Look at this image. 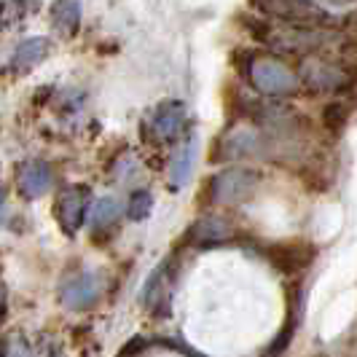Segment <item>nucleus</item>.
I'll return each instance as SVG.
<instances>
[{"mask_svg": "<svg viewBox=\"0 0 357 357\" xmlns=\"http://www.w3.org/2000/svg\"><path fill=\"white\" fill-rule=\"evenodd\" d=\"M264 258L282 274H298L314 264L317 245H312V242H271L264 248Z\"/></svg>", "mask_w": 357, "mask_h": 357, "instance_id": "nucleus-1", "label": "nucleus"}, {"mask_svg": "<svg viewBox=\"0 0 357 357\" xmlns=\"http://www.w3.org/2000/svg\"><path fill=\"white\" fill-rule=\"evenodd\" d=\"M89 199H91V191L86 185H68V188L59 194V199H56L54 215H56L59 226L70 234V236L78 234V229L84 226L86 210H89Z\"/></svg>", "mask_w": 357, "mask_h": 357, "instance_id": "nucleus-2", "label": "nucleus"}, {"mask_svg": "<svg viewBox=\"0 0 357 357\" xmlns=\"http://www.w3.org/2000/svg\"><path fill=\"white\" fill-rule=\"evenodd\" d=\"M100 293H102V280L94 271H75L59 287L62 304L70 309H89L97 304Z\"/></svg>", "mask_w": 357, "mask_h": 357, "instance_id": "nucleus-3", "label": "nucleus"}, {"mask_svg": "<svg viewBox=\"0 0 357 357\" xmlns=\"http://www.w3.org/2000/svg\"><path fill=\"white\" fill-rule=\"evenodd\" d=\"M19 191L24 194L27 199H40L43 194H49L54 185V169L49 161L43 159H33L27 164L19 167Z\"/></svg>", "mask_w": 357, "mask_h": 357, "instance_id": "nucleus-4", "label": "nucleus"}, {"mask_svg": "<svg viewBox=\"0 0 357 357\" xmlns=\"http://www.w3.org/2000/svg\"><path fill=\"white\" fill-rule=\"evenodd\" d=\"M52 52V43L46 38H27L17 46V52L11 56V65L17 70H30L33 65H38L46 54Z\"/></svg>", "mask_w": 357, "mask_h": 357, "instance_id": "nucleus-5", "label": "nucleus"}, {"mask_svg": "<svg viewBox=\"0 0 357 357\" xmlns=\"http://www.w3.org/2000/svg\"><path fill=\"white\" fill-rule=\"evenodd\" d=\"M183 124V105L180 102H164L153 116V132L161 140H175Z\"/></svg>", "mask_w": 357, "mask_h": 357, "instance_id": "nucleus-6", "label": "nucleus"}, {"mask_svg": "<svg viewBox=\"0 0 357 357\" xmlns=\"http://www.w3.org/2000/svg\"><path fill=\"white\" fill-rule=\"evenodd\" d=\"M52 22L59 33H75L81 22V0H56L52 6Z\"/></svg>", "mask_w": 357, "mask_h": 357, "instance_id": "nucleus-7", "label": "nucleus"}, {"mask_svg": "<svg viewBox=\"0 0 357 357\" xmlns=\"http://www.w3.org/2000/svg\"><path fill=\"white\" fill-rule=\"evenodd\" d=\"M349 121V105L341 102V100H331L328 105L322 107V126L331 132V135H341L347 129Z\"/></svg>", "mask_w": 357, "mask_h": 357, "instance_id": "nucleus-8", "label": "nucleus"}, {"mask_svg": "<svg viewBox=\"0 0 357 357\" xmlns=\"http://www.w3.org/2000/svg\"><path fill=\"white\" fill-rule=\"evenodd\" d=\"M30 11V0H0V27L11 30L17 27Z\"/></svg>", "mask_w": 357, "mask_h": 357, "instance_id": "nucleus-9", "label": "nucleus"}, {"mask_svg": "<svg viewBox=\"0 0 357 357\" xmlns=\"http://www.w3.org/2000/svg\"><path fill=\"white\" fill-rule=\"evenodd\" d=\"M119 204H116V199H100L97 204H94V210H91V226L94 229H105V226H113L116 220H119Z\"/></svg>", "mask_w": 357, "mask_h": 357, "instance_id": "nucleus-10", "label": "nucleus"}, {"mask_svg": "<svg viewBox=\"0 0 357 357\" xmlns=\"http://www.w3.org/2000/svg\"><path fill=\"white\" fill-rule=\"evenodd\" d=\"M153 210V197L148 194V191H135L132 197H129V207H126V215L132 218V220H145L148 215Z\"/></svg>", "mask_w": 357, "mask_h": 357, "instance_id": "nucleus-11", "label": "nucleus"}, {"mask_svg": "<svg viewBox=\"0 0 357 357\" xmlns=\"http://www.w3.org/2000/svg\"><path fill=\"white\" fill-rule=\"evenodd\" d=\"M248 30H250L258 40H264V43H266V38L271 36V24L264 22V19H248Z\"/></svg>", "mask_w": 357, "mask_h": 357, "instance_id": "nucleus-12", "label": "nucleus"}, {"mask_svg": "<svg viewBox=\"0 0 357 357\" xmlns=\"http://www.w3.org/2000/svg\"><path fill=\"white\" fill-rule=\"evenodd\" d=\"M347 75H349V81H347L344 86H352V89H355L357 86V62H352V68L347 70Z\"/></svg>", "mask_w": 357, "mask_h": 357, "instance_id": "nucleus-13", "label": "nucleus"}, {"mask_svg": "<svg viewBox=\"0 0 357 357\" xmlns=\"http://www.w3.org/2000/svg\"><path fill=\"white\" fill-rule=\"evenodd\" d=\"M0 207H3V194H0Z\"/></svg>", "mask_w": 357, "mask_h": 357, "instance_id": "nucleus-14", "label": "nucleus"}, {"mask_svg": "<svg viewBox=\"0 0 357 357\" xmlns=\"http://www.w3.org/2000/svg\"><path fill=\"white\" fill-rule=\"evenodd\" d=\"M264 357H271V355H264Z\"/></svg>", "mask_w": 357, "mask_h": 357, "instance_id": "nucleus-15", "label": "nucleus"}]
</instances>
